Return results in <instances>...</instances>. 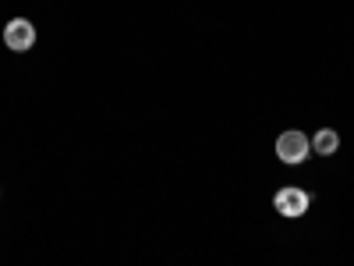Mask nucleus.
Returning <instances> with one entry per match:
<instances>
[{"mask_svg":"<svg viewBox=\"0 0 354 266\" xmlns=\"http://www.w3.org/2000/svg\"><path fill=\"white\" fill-rule=\"evenodd\" d=\"M308 153H312V139H308L305 132H298V128H290V132H283V135L277 139V157H280V163H287V167L305 163Z\"/></svg>","mask_w":354,"mask_h":266,"instance_id":"f257e3e1","label":"nucleus"},{"mask_svg":"<svg viewBox=\"0 0 354 266\" xmlns=\"http://www.w3.org/2000/svg\"><path fill=\"white\" fill-rule=\"evenodd\" d=\"M273 206H277V213H280V217L294 220V217H305V213H308L312 199H308V192H305V188L287 185V188H280V192L273 195Z\"/></svg>","mask_w":354,"mask_h":266,"instance_id":"f03ea898","label":"nucleus"},{"mask_svg":"<svg viewBox=\"0 0 354 266\" xmlns=\"http://www.w3.org/2000/svg\"><path fill=\"white\" fill-rule=\"evenodd\" d=\"M4 46L15 50V53L32 50V46H36V25L28 21V18H11V21L4 25Z\"/></svg>","mask_w":354,"mask_h":266,"instance_id":"7ed1b4c3","label":"nucleus"},{"mask_svg":"<svg viewBox=\"0 0 354 266\" xmlns=\"http://www.w3.org/2000/svg\"><path fill=\"white\" fill-rule=\"evenodd\" d=\"M337 150H340V135H337L333 128H319L315 139H312V153H319V157H333Z\"/></svg>","mask_w":354,"mask_h":266,"instance_id":"20e7f679","label":"nucleus"}]
</instances>
